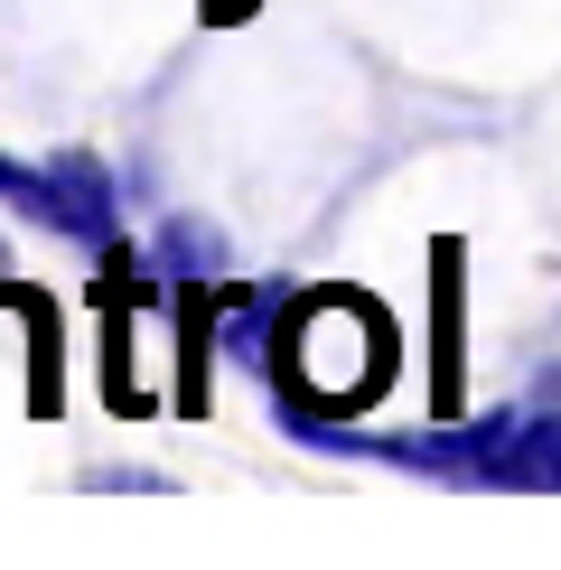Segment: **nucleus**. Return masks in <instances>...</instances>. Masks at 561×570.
Returning a JSON list of instances; mask_svg holds the SVG:
<instances>
[{"instance_id":"3","label":"nucleus","mask_w":561,"mask_h":570,"mask_svg":"<svg viewBox=\"0 0 561 570\" xmlns=\"http://www.w3.org/2000/svg\"><path fill=\"white\" fill-rule=\"evenodd\" d=\"M0 206H19V216L47 225V169H19V159H0Z\"/></svg>"},{"instance_id":"1","label":"nucleus","mask_w":561,"mask_h":570,"mask_svg":"<svg viewBox=\"0 0 561 570\" xmlns=\"http://www.w3.org/2000/svg\"><path fill=\"white\" fill-rule=\"evenodd\" d=\"M47 225L66 234V244H94L112 253V178L94 169V159H47Z\"/></svg>"},{"instance_id":"2","label":"nucleus","mask_w":561,"mask_h":570,"mask_svg":"<svg viewBox=\"0 0 561 570\" xmlns=\"http://www.w3.org/2000/svg\"><path fill=\"white\" fill-rule=\"evenodd\" d=\"M159 263H169L178 281H206V272L225 263V234L197 225V216H178V225H159Z\"/></svg>"}]
</instances>
